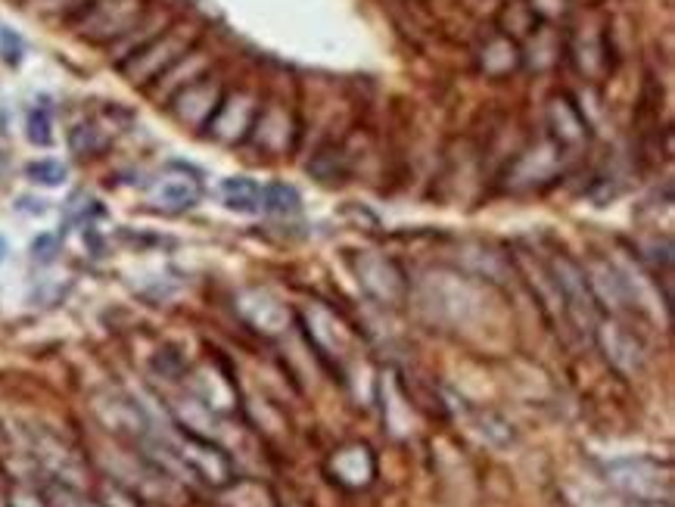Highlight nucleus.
<instances>
[{
	"mask_svg": "<svg viewBox=\"0 0 675 507\" xmlns=\"http://www.w3.org/2000/svg\"><path fill=\"white\" fill-rule=\"evenodd\" d=\"M200 41V32L190 23H172L165 28H159L156 34L144 41L140 47H135L128 56L118 60V72L125 75L135 88H146L150 90L181 56H187Z\"/></svg>",
	"mask_w": 675,
	"mask_h": 507,
	"instance_id": "f257e3e1",
	"label": "nucleus"
},
{
	"mask_svg": "<svg viewBox=\"0 0 675 507\" xmlns=\"http://www.w3.org/2000/svg\"><path fill=\"white\" fill-rule=\"evenodd\" d=\"M545 265H548V271H551L554 290L560 296L564 312L576 324H582V327H597V321H601V305H597L582 262H576L569 252H554V256L545 258Z\"/></svg>",
	"mask_w": 675,
	"mask_h": 507,
	"instance_id": "f03ea898",
	"label": "nucleus"
},
{
	"mask_svg": "<svg viewBox=\"0 0 675 507\" xmlns=\"http://www.w3.org/2000/svg\"><path fill=\"white\" fill-rule=\"evenodd\" d=\"M146 0H88V6L75 16L81 34L97 44L122 41L128 32L144 23Z\"/></svg>",
	"mask_w": 675,
	"mask_h": 507,
	"instance_id": "7ed1b4c3",
	"label": "nucleus"
},
{
	"mask_svg": "<svg viewBox=\"0 0 675 507\" xmlns=\"http://www.w3.org/2000/svg\"><path fill=\"white\" fill-rule=\"evenodd\" d=\"M607 476L616 489L635 498L638 504H660V498L670 502V464H660L653 457H625V461L610 464Z\"/></svg>",
	"mask_w": 675,
	"mask_h": 507,
	"instance_id": "20e7f679",
	"label": "nucleus"
},
{
	"mask_svg": "<svg viewBox=\"0 0 675 507\" xmlns=\"http://www.w3.org/2000/svg\"><path fill=\"white\" fill-rule=\"evenodd\" d=\"M262 109V97L249 88H224L215 116L209 118L206 134L218 144H246L256 116Z\"/></svg>",
	"mask_w": 675,
	"mask_h": 507,
	"instance_id": "39448f33",
	"label": "nucleus"
},
{
	"mask_svg": "<svg viewBox=\"0 0 675 507\" xmlns=\"http://www.w3.org/2000/svg\"><path fill=\"white\" fill-rule=\"evenodd\" d=\"M352 274L358 277V286L370 296V299L383 302V305H398L408 296V277L402 265L380 252H352L349 256Z\"/></svg>",
	"mask_w": 675,
	"mask_h": 507,
	"instance_id": "423d86ee",
	"label": "nucleus"
},
{
	"mask_svg": "<svg viewBox=\"0 0 675 507\" xmlns=\"http://www.w3.org/2000/svg\"><path fill=\"white\" fill-rule=\"evenodd\" d=\"M564 56L576 66V72L588 81H601L614 69V53H610V32L607 25H597L586 19L564 38Z\"/></svg>",
	"mask_w": 675,
	"mask_h": 507,
	"instance_id": "0eeeda50",
	"label": "nucleus"
},
{
	"mask_svg": "<svg viewBox=\"0 0 675 507\" xmlns=\"http://www.w3.org/2000/svg\"><path fill=\"white\" fill-rule=\"evenodd\" d=\"M178 461L184 464L193 476H200L206 485H212V489H228V485H234L237 474H234V464H230V457L224 448H218L212 439H202V436H196L193 429L181 427L178 433Z\"/></svg>",
	"mask_w": 675,
	"mask_h": 507,
	"instance_id": "6e6552de",
	"label": "nucleus"
},
{
	"mask_svg": "<svg viewBox=\"0 0 675 507\" xmlns=\"http://www.w3.org/2000/svg\"><path fill=\"white\" fill-rule=\"evenodd\" d=\"M221 94L224 84L212 72H202L200 79H193L181 90H174L165 103L168 112L174 116V122H181L190 131H206L209 118L215 116L218 103H221Z\"/></svg>",
	"mask_w": 675,
	"mask_h": 507,
	"instance_id": "1a4fd4ad",
	"label": "nucleus"
},
{
	"mask_svg": "<svg viewBox=\"0 0 675 507\" xmlns=\"http://www.w3.org/2000/svg\"><path fill=\"white\" fill-rule=\"evenodd\" d=\"M545 128L548 140H551L558 150L579 153L592 144V125H588L586 112L579 109V103L569 94H554L545 107Z\"/></svg>",
	"mask_w": 675,
	"mask_h": 507,
	"instance_id": "9d476101",
	"label": "nucleus"
},
{
	"mask_svg": "<svg viewBox=\"0 0 675 507\" xmlns=\"http://www.w3.org/2000/svg\"><path fill=\"white\" fill-rule=\"evenodd\" d=\"M202 200V181L193 168L168 165L150 187V206L165 215H184Z\"/></svg>",
	"mask_w": 675,
	"mask_h": 507,
	"instance_id": "9b49d317",
	"label": "nucleus"
},
{
	"mask_svg": "<svg viewBox=\"0 0 675 507\" xmlns=\"http://www.w3.org/2000/svg\"><path fill=\"white\" fill-rule=\"evenodd\" d=\"M296 137L299 125L293 109H286L284 103H262L246 144H256L265 156H286L296 146Z\"/></svg>",
	"mask_w": 675,
	"mask_h": 507,
	"instance_id": "f8f14e48",
	"label": "nucleus"
},
{
	"mask_svg": "<svg viewBox=\"0 0 675 507\" xmlns=\"http://www.w3.org/2000/svg\"><path fill=\"white\" fill-rule=\"evenodd\" d=\"M128 118L131 116H128V112H122V109H107V112H100V116L84 118V122H79L72 131H69V150H72L79 159L103 156V153L112 146V140L118 137V131H122V125L128 122Z\"/></svg>",
	"mask_w": 675,
	"mask_h": 507,
	"instance_id": "ddd939ff",
	"label": "nucleus"
},
{
	"mask_svg": "<svg viewBox=\"0 0 675 507\" xmlns=\"http://www.w3.org/2000/svg\"><path fill=\"white\" fill-rule=\"evenodd\" d=\"M564 159H567V153L558 150L551 140L520 153L508 168L511 187H532V184H541V181L558 178V174L564 172Z\"/></svg>",
	"mask_w": 675,
	"mask_h": 507,
	"instance_id": "4468645a",
	"label": "nucleus"
},
{
	"mask_svg": "<svg viewBox=\"0 0 675 507\" xmlns=\"http://www.w3.org/2000/svg\"><path fill=\"white\" fill-rule=\"evenodd\" d=\"M327 474L333 476V483H340L342 489H364L377 476V461L364 442H352L342 446L340 452H333L327 464Z\"/></svg>",
	"mask_w": 675,
	"mask_h": 507,
	"instance_id": "2eb2a0df",
	"label": "nucleus"
},
{
	"mask_svg": "<svg viewBox=\"0 0 675 507\" xmlns=\"http://www.w3.org/2000/svg\"><path fill=\"white\" fill-rule=\"evenodd\" d=\"M476 62H480V72L489 75V79H508L511 72H517V69L523 66V56H520L517 41L495 32L492 38L483 41L480 53H476Z\"/></svg>",
	"mask_w": 675,
	"mask_h": 507,
	"instance_id": "dca6fc26",
	"label": "nucleus"
},
{
	"mask_svg": "<svg viewBox=\"0 0 675 507\" xmlns=\"http://www.w3.org/2000/svg\"><path fill=\"white\" fill-rule=\"evenodd\" d=\"M349 172H352V153L346 140H327L324 146H318L312 162H308V174L327 187L342 184L349 178Z\"/></svg>",
	"mask_w": 675,
	"mask_h": 507,
	"instance_id": "f3484780",
	"label": "nucleus"
},
{
	"mask_svg": "<svg viewBox=\"0 0 675 507\" xmlns=\"http://www.w3.org/2000/svg\"><path fill=\"white\" fill-rule=\"evenodd\" d=\"M597 340H601L604 352H607V358H614L616 368H638L642 364V346H638V340L629 333L625 327L614 321H597Z\"/></svg>",
	"mask_w": 675,
	"mask_h": 507,
	"instance_id": "a211bd4d",
	"label": "nucleus"
},
{
	"mask_svg": "<svg viewBox=\"0 0 675 507\" xmlns=\"http://www.w3.org/2000/svg\"><path fill=\"white\" fill-rule=\"evenodd\" d=\"M221 200L230 212L256 215L262 209V187H258V181L246 178V174H234V178L221 181Z\"/></svg>",
	"mask_w": 675,
	"mask_h": 507,
	"instance_id": "6ab92c4d",
	"label": "nucleus"
},
{
	"mask_svg": "<svg viewBox=\"0 0 675 507\" xmlns=\"http://www.w3.org/2000/svg\"><path fill=\"white\" fill-rule=\"evenodd\" d=\"M262 212L277 215V218H296L302 212V196L299 190L286 181H271L262 187Z\"/></svg>",
	"mask_w": 675,
	"mask_h": 507,
	"instance_id": "aec40b11",
	"label": "nucleus"
},
{
	"mask_svg": "<svg viewBox=\"0 0 675 507\" xmlns=\"http://www.w3.org/2000/svg\"><path fill=\"white\" fill-rule=\"evenodd\" d=\"M25 178L41 187H60V184H66L69 168L62 165L60 159H38L25 165Z\"/></svg>",
	"mask_w": 675,
	"mask_h": 507,
	"instance_id": "412c9836",
	"label": "nucleus"
},
{
	"mask_svg": "<svg viewBox=\"0 0 675 507\" xmlns=\"http://www.w3.org/2000/svg\"><path fill=\"white\" fill-rule=\"evenodd\" d=\"M25 137L34 146H51L53 144V116L47 107H32L25 116Z\"/></svg>",
	"mask_w": 675,
	"mask_h": 507,
	"instance_id": "4be33fe9",
	"label": "nucleus"
},
{
	"mask_svg": "<svg viewBox=\"0 0 675 507\" xmlns=\"http://www.w3.org/2000/svg\"><path fill=\"white\" fill-rule=\"evenodd\" d=\"M530 13L536 16L539 25H554L558 19H564L573 10V0H526Z\"/></svg>",
	"mask_w": 675,
	"mask_h": 507,
	"instance_id": "5701e85b",
	"label": "nucleus"
},
{
	"mask_svg": "<svg viewBox=\"0 0 675 507\" xmlns=\"http://www.w3.org/2000/svg\"><path fill=\"white\" fill-rule=\"evenodd\" d=\"M6 507H51L47 495L38 489H28V485H13L6 492Z\"/></svg>",
	"mask_w": 675,
	"mask_h": 507,
	"instance_id": "b1692460",
	"label": "nucleus"
},
{
	"mask_svg": "<svg viewBox=\"0 0 675 507\" xmlns=\"http://www.w3.org/2000/svg\"><path fill=\"white\" fill-rule=\"evenodd\" d=\"M0 56L6 66H19V60H23V38L6 25H0Z\"/></svg>",
	"mask_w": 675,
	"mask_h": 507,
	"instance_id": "393cba45",
	"label": "nucleus"
},
{
	"mask_svg": "<svg viewBox=\"0 0 675 507\" xmlns=\"http://www.w3.org/2000/svg\"><path fill=\"white\" fill-rule=\"evenodd\" d=\"M32 252H34V258H38V262H53V256L60 252V237L41 234L38 240H34Z\"/></svg>",
	"mask_w": 675,
	"mask_h": 507,
	"instance_id": "a878e982",
	"label": "nucleus"
},
{
	"mask_svg": "<svg viewBox=\"0 0 675 507\" xmlns=\"http://www.w3.org/2000/svg\"><path fill=\"white\" fill-rule=\"evenodd\" d=\"M4 258H6V240L0 237V262H4Z\"/></svg>",
	"mask_w": 675,
	"mask_h": 507,
	"instance_id": "bb28decb",
	"label": "nucleus"
},
{
	"mask_svg": "<svg viewBox=\"0 0 675 507\" xmlns=\"http://www.w3.org/2000/svg\"><path fill=\"white\" fill-rule=\"evenodd\" d=\"M0 507H6V492L0 489Z\"/></svg>",
	"mask_w": 675,
	"mask_h": 507,
	"instance_id": "cd10ccee",
	"label": "nucleus"
},
{
	"mask_svg": "<svg viewBox=\"0 0 675 507\" xmlns=\"http://www.w3.org/2000/svg\"><path fill=\"white\" fill-rule=\"evenodd\" d=\"M4 168H6V159H4V156H0V174H4Z\"/></svg>",
	"mask_w": 675,
	"mask_h": 507,
	"instance_id": "c85d7f7f",
	"label": "nucleus"
}]
</instances>
